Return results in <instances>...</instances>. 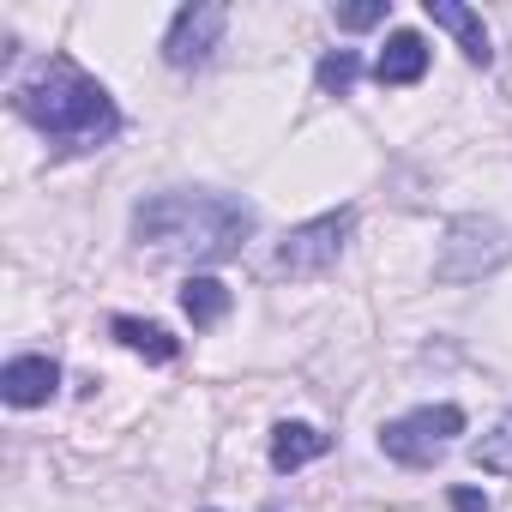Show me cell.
Listing matches in <instances>:
<instances>
[{"instance_id": "1", "label": "cell", "mask_w": 512, "mask_h": 512, "mask_svg": "<svg viewBox=\"0 0 512 512\" xmlns=\"http://www.w3.org/2000/svg\"><path fill=\"white\" fill-rule=\"evenodd\" d=\"M133 235L163 253V260H193V266H217L235 260L253 235V205L229 199V193H157L133 211Z\"/></svg>"}, {"instance_id": "2", "label": "cell", "mask_w": 512, "mask_h": 512, "mask_svg": "<svg viewBox=\"0 0 512 512\" xmlns=\"http://www.w3.org/2000/svg\"><path fill=\"white\" fill-rule=\"evenodd\" d=\"M13 109L55 145V151H97L121 133L115 97L67 55H49L31 67V79L13 85Z\"/></svg>"}, {"instance_id": "3", "label": "cell", "mask_w": 512, "mask_h": 512, "mask_svg": "<svg viewBox=\"0 0 512 512\" xmlns=\"http://www.w3.org/2000/svg\"><path fill=\"white\" fill-rule=\"evenodd\" d=\"M512 260V229L494 223V217H452L446 223V241H440V260H434V278L440 284H476L488 272H500Z\"/></svg>"}, {"instance_id": "4", "label": "cell", "mask_w": 512, "mask_h": 512, "mask_svg": "<svg viewBox=\"0 0 512 512\" xmlns=\"http://www.w3.org/2000/svg\"><path fill=\"white\" fill-rule=\"evenodd\" d=\"M452 434H464V410H458V404H422V410L392 416V422L380 428V452L422 470V464H440V458H446Z\"/></svg>"}, {"instance_id": "5", "label": "cell", "mask_w": 512, "mask_h": 512, "mask_svg": "<svg viewBox=\"0 0 512 512\" xmlns=\"http://www.w3.org/2000/svg\"><path fill=\"white\" fill-rule=\"evenodd\" d=\"M350 229H356V211H350V205H338V211H326V217H314V223H296V229L284 235V247H278V272H290V278H320V272H332L338 253H344V241H350Z\"/></svg>"}, {"instance_id": "6", "label": "cell", "mask_w": 512, "mask_h": 512, "mask_svg": "<svg viewBox=\"0 0 512 512\" xmlns=\"http://www.w3.org/2000/svg\"><path fill=\"white\" fill-rule=\"evenodd\" d=\"M223 25H229V13L217 7V0L181 7V13H175V25H169V37H163V55H169V67H199V61L217 49Z\"/></svg>"}, {"instance_id": "7", "label": "cell", "mask_w": 512, "mask_h": 512, "mask_svg": "<svg viewBox=\"0 0 512 512\" xmlns=\"http://www.w3.org/2000/svg\"><path fill=\"white\" fill-rule=\"evenodd\" d=\"M55 386H61V368H55L49 356H13L7 368H0V398H7L13 410H37V404H49Z\"/></svg>"}, {"instance_id": "8", "label": "cell", "mask_w": 512, "mask_h": 512, "mask_svg": "<svg viewBox=\"0 0 512 512\" xmlns=\"http://www.w3.org/2000/svg\"><path fill=\"white\" fill-rule=\"evenodd\" d=\"M422 73H428V43L416 31H392L386 49H380V61H374V79L380 85H416Z\"/></svg>"}, {"instance_id": "9", "label": "cell", "mask_w": 512, "mask_h": 512, "mask_svg": "<svg viewBox=\"0 0 512 512\" xmlns=\"http://www.w3.org/2000/svg\"><path fill=\"white\" fill-rule=\"evenodd\" d=\"M428 19H434L440 31H452V37H458V49H464L476 67H488V61H494L488 31H482V19H476L470 7H458V0H428Z\"/></svg>"}, {"instance_id": "10", "label": "cell", "mask_w": 512, "mask_h": 512, "mask_svg": "<svg viewBox=\"0 0 512 512\" xmlns=\"http://www.w3.org/2000/svg\"><path fill=\"white\" fill-rule=\"evenodd\" d=\"M332 440L320 434V428H308V422H278L272 428V470H302V464H314L320 452H326Z\"/></svg>"}, {"instance_id": "11", "label": "cell", "mask_w": 512, "mask_h": 512, "mask_svg": "<svg viewBox=\"0 0 512 512\" xmlns=\"http://www.w3.org/2000/svg\"><path fill=\"white\" fill-rule=\"evenodd\" d=\"M109 332H115L127 350H139L145 362H175V350H181V344H175L163 326H151V320H133V314H115V320H109Z\"/></svg>"}, {"instance_id": "12", "label": "cell", "mask_w": 512, "mask_h": 512, "mask_svg": "<svg viewBox=\"0 0 512 512\" xmlns=\"http://www.w3.org/2000/svg\"><path fill=\"white\" fill-rule=\"evenodd\" d=\"M181 314H187L193 326H217V320L229 314V290H223L217 278H187V284H181Z\"/></svg>"}, {"instance_id": "13", "label": "cell", "mask_w": 512, "mask_h": 512, "mask_svg": "<svg viewBox=\"0 0 512 512\" xmlns=\"http://www.w3.org/2000/svg\"><path fill=\"white\" fill-rule=\"evenodd\" d=\"M470 464H476V470H494V476H512V410H506L482 440H470Z\"/></svg>"}, {"instance_id": "14", "label": "cell", "mask_w": 512, "mask_h": 512, "mask_svg": "<svg viewBox=\"0 0 512 512\" xmlns=\"http://www.w3.org/2000/svg\"><path fill=\"white\" fill-rule=\"evenodd\" d=\"M314 79H320V91H338V97H344V91L362 79V55H356V49H332Z\"/></svg>"}, {"instance_id": "15", "label": "cell", "mask_w": 512, "mask_h": 512, "mask_svg": "<svg viewBox=\"0 0 512 512\" xmlns=\"http://www.w3.org/2000/svg\"><path fill=\"white\" fill-rule=\"evenodd\" d=\"M332 19H338L344 31H368V25H380V19H386V0H362V7H332Z\"/></svg>"}, {"instance_id": "16", "label": "cell", "mask_w": 512, "mask_h": 512, "mask_svg": "<svg viewBox=\"0 0 512 512\" xmlns=\"http://www.w3.org/2000/svg\"><path fill=\"white\" fill-rule=\"evenodd\" d=\"M452 506H458V512H488V500H482L476 488H452Z\"/></svg>"}, {"instance_id": "17", "label": "cell", "mask_w": 512, "mask_h": 512, "mask_svg": "<svg viewBox=\"0 0 512 512\" xmlns=\"http://www.w3.org/2000/svg\"><path fill=\"white\" fill-rule=\"evenodd\" d=\"M205 512H211V506H205Z\"/></svg>"}]
</instances>
